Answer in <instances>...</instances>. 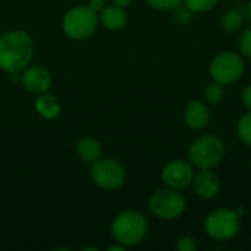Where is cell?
Returning a JSON list of instances; mask_svg holds the SVG:
<instances>
[{"instance_id": "6da1fadb", "label": "cell", "mask_w": 251, "mask_h": 251, "mask_svg": "<svg viewBox=\"0 0 251 251\" xmlns=\"http://www.w3.org/2000/svg\"><path fill=\"white\" fill-rule=\"evenodd\" d=\"M34 40L22 29H10L0 35V69L21 74L34 57Z\"/></svg>"}, {"instance_id": "7a4b0ae2", "label": "cell", "mask_w": 251, "mask_h": 251, "mask_svg": "<svg viewBox=\"0 0 251 251\" xmlns=\"http://www.w3.org/2000/svg\"><path fill=\"white\" fill-rule=\"evenodd\" d=\"M110 232L116 243L125 247H134L146 238L149 222L146 216L137 210H124L115 216Z\"/></svg>"}, {"instance_id": "3957f363", "label": "cell", "mask_w": 251, "mask_h": 251, "mask_svg": "<svg viewBox=\"0 0 251 251\" xmlns=\"http://www.w3.org/2000/svg\"><path fill=\"white\" fill-rule=\"evenodd\" d=\"M99 25V15L88 6H75L69 9L62 19V28L71 40L82 41L90 38Z\"/></svg>"}, {"instance_id": "277c9868", "label": "cell", "mask_w": 251, "mask_h": 251, "mask_svg": "<svg viewBox=\"0 0 251 251\" xmlns=\"http://www.w3.org/2000/svg\"><path fill=\"white\" fill-rule=\"evenodd\" d=\"M190 160L199 169L218 166L225 156V144L216 135H201L190 147Z\"/></svg>"}, {"instance_id": "5b68a950", "label": "cell", "mask_w": 251, "mask_h": 251, "mask_svg": "<svg viewBox=\"0 0 251 251\" xmlns=\"http://www.w3.org/2000/svg\"><path fill=\"white\" fill-rule=\"evenodd\" d=\"M149 207L156 218L163 221H175L185 212L187 201L178 190L166 187L151 194Z\"/></svg>"}, {"instance_id": "8992f818", "label": "cell", "mask_w": 251, "mask_h": 251, "mask_svg": "<svg viewBox=\"0 0 251 251\" xmlns=\"http://www.w3.org/2000/svg\"><path fill=\"white\" fill-rule=\"evenodd\" d=\"M90 175L93 182L106 191H113L121 188L126 179V171L121 162L112 157H100L91 163Z\"/></svg>"}, {"instance_id": "52a82bcc", "label": "cell", "mask_w": 251, "mask_h": 251, "mask_svg": "<svg viewBox=\"0 0 251 251\" xmlns=\"http://www.w3.org/2000/svg\"><path fill=\"white\" fill-rule=\"evenodd\" d=\"M241 226V212L221 209L210 213L204 222V231L209 237L218 241L234 238Z\"/></svg>"}, {"instance_id": "ba28073f", "label": "cell", "mask_w": 251, "mask_h": 251, "mask_svg": "<svg viewBox=\"0 0 251 251\" xmlns=\"http://www.w3.org/2000/svg\"><path fill=\"white\" fill-rule=\"evenodd\" d=\"M244 74V62L240 54L232 51H224L213 57L210 63V75L213 81L229 85L238 81Z\"/></svg>"}, {"instance_id": "9c48e42d", "label": "cell", "mask_w": 251, "mask_h": 251, "mask_svg": "<svg viewBox=\"0 0 251 251\" xmlns=\"http://www.w3.org/2000/svg\"><path fill=\"white\" fill-rule=\"evenodd\" d=\"M194 169L185 160H172L162 169V181L166 187L182 190L193 184Z\"/></svg>"}, {"instance_id": "30bf717a", "label": "cell", "mask_w": 251, "mask_h": 251, "mask_svg": "<svg viewBox=\"0 0 251 251\" xmlns=\"http://www.w3.org/2000/svg\"><path fill=\"white\" fill-rule=\"evenodd\" d=\"M21 82L24 88L32 94H41L50 90L53 84V76L50 71L40 65H28L21 72Z\"/></svg>"}, {"instance_id": "8fae6325", "label": "cell", "mask_w": 251, "mask_h": 251, "mask_svg": "<svg viewBox=\"0 0 251 251\" xmlns=\"http://www.w3.org/2000/svg\"><path fill=\"white\" fill-rule=\"evenodd\" d=\"M194 193L201 199H213L221 188V179L212 169H200L193 179Z\"/></svg>"}, {"instance_id": "7c38bea8", "label": "cell", "mask_w": 251, "mask_h": 251, "mask_svg": "<svg viewBox=\"0 0 251 251\" xmlns=\"http://www.w3.org/2000/svg\"><path fill=\"white\" fill-rule=\"evenodd\" d=\"M184 121L191 129L201 131L210 122V110L203 101L193 100L187 104L184 110Z\"/></svg>"}, {"instance_id": "4fadbf2b", "label": "cell", "mask_w": 251, "mask_h": 251, "mask_svg": "<svg viewBox=\"0 0 251 251\" xmlns=\"http://www.w3.org/2000/svg\"><path fill=\"white\" fill-rule=\"evenodd\" d=\"M99 21L109 31H121L128 22V15L125 7L118 4H107L99 12Z\"/></svg>"}, {"instance_id": "5bb4252c", "label": "cell", "mask_w": 251, "mask_h": 251, "mask_svg": "<svg viewBox=\"0 0 251 251\" xmlns=\"http://www.w3.org/2000/svg\"><path fill=\"white\" fill-rule=\"evenodd\" d=\"M34 107H35L37 113L41 118L47 119V121L56 119L60 115V112H62L60 101L57 100V97L54 94H51L49 91L41 93V94H37Z\"/></svg>"}, {"instance_id": "9a60e30c", "label": "cell", "mask_w": 251, "mask_h": 251, "mask_svg": "<svg viewBox=\"0 0 251 251\" xmlns=\"http://www.w3.org/2000/svg\"><path fill=\"white\" fill-rule=\"evenodd\" d=\"M101 153H103L101 144L94 137H84L76 144V154L85 163H90V165L94 163L96 160L101 157Z\"/></svg>"}, {"instance_id": "2e32d148", "label": "cell", "mask_w": 251, "mask_h": 251, "mask_svg": "<svg viewBox=\"0 0 251 251\" xmlns=\"http://www.w3.org/2000/svg\"><path fill=\"white\" fill-rule=\"evenodd\" d=\"M243 25V16L237 10H229L222 18V26L226 32H235Z\"/></svg>"}, {"instance_id": "e0dca14e", "label": "cell", "mask_w": 251, "mask_h": 251, "mask_svg": "<svg viewBox=\"0 0 251 251\" xmlns=\"http://www.w3.org/2000/svg\"><path fill=\"white\" fill-rule=\"evenodd\" d=\"M225 97V90H224V85L213 81L212 84H209L204 90V99L212 103V104H218L224 100Z\"/></svg>"}, {"instance_id": "ac0fdd59", "label": "cell", "mask_w": 251, "mask_h": 251, "mask_svg": "<svg viewBox=\"0 0 251 251\" xmlns=\"http://www.w3.org/2000/svg\"><path fill=\"white\" fill-rule=\"evenodd\" d=\"M237 132H238V137L240 140L246 144L251 147V112L244 115L240 121H238V125H237Z\"/></svg>"}, {"instance_id": "d6986e66", "label": "cell", "mask_w": 251, "mask_h": 251, "mask_svg": "<svg viewBox=\"0 0 251 251\" xmlns=\"http://www.w3.org/2000/svg\"><path fill=\"white\" fill-rule=\"evenodd\" d=\"M218 0H185V6L194 13L209 12L216 6Z\"/></svg>"}, {"instance_id": "ffe728a7", "label": "cell", "mask_w": 251, "mask_h": 251, "mask_svg": "<svg viewBox=\"0 0 251 251\" xmlns=\"http://www.w3.org/2000/svg\"><path fill=\"white\" fill-rule=\"evenodd\" d=\"M182 0H146V3L157 10H174L181 4Z\"/></svg>"}, {"instance_id": "44dd1931", "label": "cell", "mask_w": 251, "mask_h": 251, "mask_svg": "<svg viewBox=\"0 0 251 251\" xmlns=\"http://www.w3.org/2000/svg\"><path fill=\"white\" fill-rule=\"evenodd\" d=\"M176 250L178 251H196L197 250V243L193 237L184 235L178 240L176 243Z\"/></svg>"}, {"instance_id": "7402d4cb", "label": "cell", "mask_w": 251, "mask_h": 251, "mask_svg": "<svg viewBox=\"0 0 251 251\" xmlns=\"http://www.w3.org/2000/svg\"><path fill=\"white\" fill-rule=\"evenodd\" d=\"M174 10H175L174 18H175V21H176L178 24L185 25L187 22H190V21H191V10H190L187 6H185V7H181V4H179V6H178V7H175Z\"/></svg>"}, {"instance_id": "603a6c76", "label": "cell", "mask_w": 251, "mask_h": 251, "mask_svg": "<svg viewBox=\"0 0 251 251\" xmlns=\"http://www.w3.org/2000/svg\"><path fill=\"white\" fill-rule=\"evenodd\" d=\"M240 50L244 56L251 57V28L244 31V34L240 38Z\"/></svg>"}, {"instance_id": "cb8c5ba5", "label": "cell", "mask_w": 251, "mask_h": 251, "mask_svg": "<svg viewBox=\"0 0 251 251\" xmlns=\"http://www.w3.org/2000/svg\"><path fill=\"white\" fill-rule=\"evenodd\" d=\"M90 9H93L94 12H100L104 6H106V0H88V4H87Z\"/></svg>"}, {"instance_id": "d4e9b609", "label": "cell", "mask_w": 251, "mask_h": 251, "mask_svg": "<svg viewBox=\"0 0 251 251\" xmlns=\"http://www.w3.org/2000/svg\"><path fill=\"white\" fill-rule=\"evenodd\" d=\"M243 103H244V106L251 112V85H249L243 91Z\"/></svg>"}, {"instance_id": "484cf974", "label": "cell", "mask_w": 251, "mask_h": 251, "mask_svg": "<svg viewBox=\"0 0 251 251\" xmlns=\"http://www.w3.org/2000/svg\"><path fill=\"white\" fill-rule=\"evenodd\" d=\"M113 4H118V6H122V7H126L132 3V0H112Z\"/></svg>"}, {"instance_id": "4316f807", "label": "cell", "mask_w": 251, "mask_h": 251, "mask_svg": "<svg viewBox=\"0 0 251 251\" xmlns=\"http://www.w3.org/2000/svg\"><path fill=\"white\" fill-rule=\"evenodd\" d=\"M125 249H126L125 246H122V244L116 243L115 246H110V247H109L107 250H109V251H125Z\"/></svg>"}, {"instance_id": "83f0119b", "label": "cell", "mask_w": 251, "mask_h": 251, "mask_svg": "<svg viewBox=\"0 0 251 251\" xmlns=\"http://www.w3.org/2000/svg\"><path fill=\"white\" fill-rule=\"evenodd\" d=\"M247 15H249V18H250L251 21V0L249 1V4H247Z\"/></svg>"}, {"instance_id": "f1b7e54d", "label": "cell", "mask_w": 251, "mask_h": 251, "mask_svg": "<svg viewBox=\"0 0 251 251\" xmlns=\"http://www.w3.org/2000/svg\"><path fill=\"white\" fill-rule=\"evenodd\" d=\"M88 250H94V251H99V249H97V247H85V249H84V251H88Z\"/></svg>"}]
</instances>
